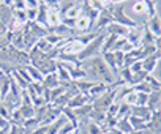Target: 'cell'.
Masks as SVG:
<instances>
[{
	"instance_id": "obj_34",
	"label": "cell",
	"mask_w": 161,
	"mask_h": 134,
	"mask_svg": "<svg viewBox=\"0 0 161 134\" xmlns=\"http://www.w3.org/2000/svg\"><path fill=\"white\" fill-rule=\"evenodd\" d=\"M47 129H49V126H46V125H40V126L35 128L30 134H47Z\"/></svg>"
},
{
	"instance_id": "obj_7",
	"label": "cell",
	"mask_w": 161,
	"mask_h": 134,
	"mask_svg": "<svg viewBox=\"0 0 161 134\" xmlns=\"http://www.w3.org/2000/svg\"><path fill=\"white\" fill-rule=\"evenodd\" d=\"M142 35H144V27H137L136 25L134 29H130V32L126 35V40L134 47H139L141 46V41H142Z\"/></svg>"
},
{
	"instance_id": "obj_43",
	"label": "cell",
	"mask_w": 161,
	"mask_h": 134,
	"mask_svg": "<svg viewBox=\"0 0 161 134\" xmlns=\"http://www.w3.org/2000/svg\"><path fill=\"white\" fill-rule=\"evenodd\" d=\"M0 2H3V0H0Z\"/></svg>"
},
{
	"instance_id": "obj_10",
	"label": "cell",
	"mask_w": 161,
	"mask_h": 134,
	"mask_svg": "<svg viewBox=\"0 0 161 134\" xmlns=\"http://www.w3.org/2000/svg\"><path fill=\"white\" fill-rule=\"evenodd\" d=\"M147 129H150L155 134H161V114H159V110H153L152 112V117L148 120V128Z\"/></svg>"
},
{
	"instance_id": "obj_41",
	"label": "cell",
	"mask_w": 161,
	"mask_h": 134,
	"mask_svg": "<svg viewBox=\"0 0 161 134\" xmlns=\"http://www.w3.org/2000/svg\"><path fill=\"white\" fill-rule=\"evenodd\" d=\"M2 7H3V2H0V10H2Z\"/></svg>"
},
{
	"instance_id": "obj_40",
	"label": "cell",
	"mask_w": 161,
	"mask_h": 134,
	"mask_svg": "<svg viewBox=\"0 0 161 134\" xmlns=\"http://www.w3.org/2000/svg\"><path fill=\"white\" fill-rule=\"evenodd\" d=\"M11 2H13V0H3V3H5V5H8V7L11 5Z\"/></svg>"
},
{
	"instance_id": "obj_26",
	"label": "cell",
	"mask_w": 161,
	"mask_h": 134,
	"mask_svg": "<svg viewBox=\"0 0 161 134\" xmlns=\"http://www.w3.org/2000/svg\"><path fill=\"white\" fill-rule=\"evenodd\" d=\"M145 82L152 87V90L155 92V90H161V82L158 81V79H155L152 74H148L147 78H145Z\"/></svg>"
},
{
	"instance_id": "obj_42",
	"label": "cell",
	"mask_w": 161,
	"mask_h": 134,
	"mask_svg": "<svg viewBox=\"0 0 161 134\" xmlns=\"http://www.w3.org/2000/svg\"><path fill=\"white\" fill-rule=\"evenodd\" d=\"M158 110H159V114H161V106H159V109H158Z\"/></svg>"
},
{
	"instance_id": "obj_11",
	"label": "cell",
	"mask_w": 161,
	"mask_h": 134,
	"mask_svg": "<svg viewBox=\"0 0 161 134\" xmlns=\"http://www.w3.org/2000/svg\"><path fill=\"white\" fill-rule=\"evenodd\" d=\"M130 115H134V117H139V118L148 121L150 117H152V110L147 106H131Z\"/></svg>"
},
{
	"instance_id": "obj_13",
	"label": "cell",
	"mask_w": 161,
	"mask_h": 134,
	"mask_svg": "<svg viewBox=\"0 0 161 134\" xmlns=\"http://www.w3.org/2000/svg\"><path fill=\"white\" fill-rule=\"evenodd\" d=\"M159 57H161V55H159V51H158V52H155L153 55L144 58V60H142V71H145L147 74H152V71H153V68H155V65H156V62H158Z\"/></svg>"
},
{
	"instance_id": "obj_27",
	"label": "cell",
	"mask_w": 161,
	"mask_h": 134,
	"mask_svg": "<svg viewBox=\"0 0 161 134\" xmlns=\"http://www.w3.org/2000/svg\"><path fill=\"white\" fill-rule=\"evenodd\" d=\"M114 57H115V63L119 66V70L125 66V52L122 51H114Z\"/></svg>"
},
{
	"instance_id": "obj_17",
	"label": "cell",
	"mask_w": 161,
	"mask_h": 134,
	"mask_svg": "<svg viewBox=\"0 0 161 134\" xmlns=\"http://www.w3.org/2000/svg\"><path fill=\"white\" fill-rule=\"evenodd\" d=\"M41 85H43L44 88H47V90H52V88L58 87V85H60V81H58L57 73H51V74L44 76V79H43Z\"/></svg>"
},
{
	"instance_id": "obj_24",
	"label": "cell",
	"mask_w": 161,
	"mask_h": 134,
	"mask_svg": "<svg viewBox=\"0 0 161 134\" xmlns=\"http://www.w3.org/2000/svg\"><path fill=\"white\" fill-rule=\"evenodd\" d=\"M133 90H134V92H139V93H147V95L153 92V90H152V87H150L145 81H144V82H141V84L133 85Z\"/></svg>"
},
{
	"instance_id": "obj_4",
	"label": "cell",
	"mask_w": 161,
	"mask_h": 134,
	"mask_svg": "<svg viewBox=\"0 0 161 134\" xmlns=\"http://www.w3.org/2000/svg\"><path fill=\"white\" fill-rule=\"evenodd\" d=\"M111 22H114V21H112V16H111V13L104 8V10H101V11L98 13V16H97V24H95L93 29H95V32L106 30Z\"/></svg>"
},
{
	"instance_id": "obj_37",
	"label": "cell",
	"mask_w": 161,
	"mask_h": 134,
	"mask_svg": "<svg viewBox=\"0 0 161 134\" xmlns=\"http://www.w3.org/2000/svg\"><path fill=\"white\" fill-rule=\"evenodd\" d=\"M108 134H123V132H122V131H120L119 128H115V126H114V128H109Z\"/></svg>"
},
{
	"instance_id": "obj_38",
	"label": "cell",
	"mask_w": 161,
	"mask_h": 134,
	"mask_svg": "<svg viewBox=\"0 0 161 134\" xmlns=\"http://www.w3.org/2000/svg\"><path fill=\"white\" fill-rule=\"evenodd\" d=\"M125 2V0H111V5L112 3H123Z\"/></svg>"
},
{
	"instance_id": "obj_12",
	"label": "cell",
	"mask_w": 161,
	"mask_h": 134,
	"mask_svg": "<svg viewBox=\"0 0 161 134\" xmlns=\"http://www.w3.org/2000/svg\"><path fill=\"white\" fill-rule=\"evenodd\" d=\"M93 21L89 18V16H86V14H80L77 19H76V27H74V30L77 32V30H80V32H86V30H90L92 27H93Z\"/></svg>"
},
{
	"instance_id": "obj_19",
	"label": "cell",
	"mask_w": 161,
	"mask_h": 134,
	"mask_svg": "<svg viewBox=\"0 0 161 134\" xmlns=\"http://www.w3.org/2000/svg\"><path fill=\"white\" fill-rule=\"evenodd\" d=\"M24 68H25V71L29 73V76H30V79H32V82H43V79H44V76L35 68L33 65H30V63H27V65H24Z\"/></svg>"
},
{
	"instance_id": "obj_31",
	"label": "cell",
	"mask_w": 161,
	"mask_h": 134,
	"mask_svg": "<svg viewBox=\"0 0 161 134\" xmlns=\"http://www.w3.org/2000/svg\"><path fill=\"white\" fill-rule=\"evenodd\" d=\"M10 7H11V10H27L25 0H13Z\"/></svg>"
},
{
	"instance_id": "obj_35",
	"label": "cell",
	"mask_w": 161,
	"mask_h": 134,
	"mask_svg": "<svg viewBox=\"0 0 161 134\" xmlns=\"http://www.w3.org/2000/svg\"><path fill=\"white\" fill-rule=\"evenodd\" d=\"M25 5H27V8H38L40 0H25Z\"/></svg>"
},
{
	"instance_id": "obj_32",
	"label": "cell",
	"mask_w": 161,
	"mask_h": 134,
	"mask_svg": "<svg viewBox=\"0 0 161 134\" xmlns=\"http://www.w3.org/2000/svg\"><path fill=\"white\" fill-rule=\"evenodd\" d=\"M133 11H134V13H137V14L145 13V5H144V0H137V2L133 5Z\"/></svg>"
},
{
	"instance_id": "obj_18",
	"label": "cell",
	"mask_w": 161,
	"mask_h": 134,
	"mask_svg": "<svg viewBox=\"0 0 161 134\" xmlns=\"http://www.w3.org/2000/svg\"><path fill=\"white\" fill-rule=\"evenodd\" d=\"M128 121H130V125L133 126L134 131H145L148 128V121H145L139 117H134V115H128Z\"/></svg>"
},
{
	"instance_id": "obj_1",
	"label": "cell",
	"mask_w": 161,
	"mask_h": 134,
	"mask_svg": "<svg viewBox=\"0 0 161 134\" xmlns=\"http://www.w3.org/2000/svg\"><path fill=\"white\" fill-rule=\"evenodd\" d=\"M80 66L86 70L87 74H90L92 78H95L97 81H100L103 84H114L115 82V76L112 74L109 66L106 65V62L100 55L89 58L86 62H80Z\"/></svg>"
},
{
	"instance_id": "obj_9",
	"label": "cell",
	"mask_w": 161,
	"mask_h": 134,
	"mask_svg": "<svg viewBox=\"0 0 161 134\" xmlns=\"http://www.w3.org/2000/svg\"><path fill=\"white\" fill-rule=\"evenodd\" d=\"M58 24H62V16L57 10V7H49L47 8V27H57Z\"/></svg>"
},
{
	"instance_id": "obj_14",
	"label": "cell",
	"mask_w": 161,
	"mask_h": 134,
	"mask_svg": "<svg viewBox=\"0 0 161 134\" xmlns=\"http://www.w3.org/2000/svg\"><path fill=\"white\" fill-rule=\"evenodd\" d=\"M161 106V90H155L148 95V101H147V107L153 112V110H158Z\"/></svg>"
},
{
	"instance_id": "obj_15",
	"label": "cell",
	"mask_w": 161,
	"mask_h": 134,
	"mask_svg": "<svg viewBox=\"0 0 161 134\" xmlns=\"http://www.w3.org/2000/svg\"><path fill=\"white\" fill-rule=\"evenodd\" d=\"M101 57H103V60L106 62V65L109 66V70L112 71V74L117 76V74H119V66H117V63H115L114 52H111V51H108V52H101Z\"/></svg>"
},
{
	"instance_id": "obj_5",
	"label": "cell",
	"mask_w": 161,
	"mask_h": 134,
	"mask_svg": "<svg viewBox=\"0 0 161 134\" xmlns=\"http://www.w3.org/2000/svg\"><path fill=\"white\" fill-rule=\"evenodd\" d=\"M147 30L155 36V38H159L161 36V14L156 13L155 16L148 18V22H147Z\"/></svg>"
},
{
	"instance_id": "obj_22",
	"label": "cell",
	"mask_w": 161,
	"mask_h": 134,
	"mask_svg": "<svg viewBox=\"0 0 161 134\" xmlns=\"http://www.w3.org/2000/svg\"><path fill=\"white\" fill-rule=\"evenodd\" d=\"M115 128H119V129H120L123 134H128V132L134 131V129H133V126H131V125H130V121H128V117H125V118H120V120L117 121Z\"/></svg>"
},
{
	"instance_id": "obj_2",
	"label": "cell",
	"mask_w": 161,
	"mask_h": 134,
	"mask_svg": "<svg viewBox=\"0 0 161 134\" xmlns=\"http://www.w3.org/2000/svg\"><path fill=\"white\" fill-rule=\"evenodd\" d=\"M104 36H106V33H100V35H98L97 38H93L89 44H86V46H84V49L79 52L77 60H79V62H86V60H89V58L98 57V55L103 52Z\"/></svg>"
},
{
	"instance_id": "obj_20",
	"label": "cell",
	"mask_w": 161,
	"mask_h": 134,
	"mask_svg": "<svg viewBox=\"0 0 161 134\" xmlns=\"http://www.w3.org/2000/svg\"><path fill=\"white\" fill-rule=\"evenodd\" d=\"M71 110L74 112L76 118L79 120V118H82V117H89L90 112L93 110V106H92V103H87V104H84V106H80V107H77V109H71Z\"/></svg>"
},
{
	"instance_id": "obj_23",
	"label": "cell",
	"mask_w": 161,
	"mask_h": 134,
	"mask_svg": "<svg viewBox=\"0 0 161 134\" xmlns=\"http://www.w3.org/2000/svg\"><path fill=\"white\" fill-rule=\"evenodd\" d=\"M86 134H104V132H103L101 125L92 120V121L87 123V131H86Z\"/></svg>"
},
{
	"instance_id": "obj_30",
	"label": "cell",
	"mask_w": 161,
	"mask_h": 134,
	"mask_svg": "<svg viewBox=\"0 0 161 134\" xmlns=\"http://www.w3.org/2000/svg\"><path fill=\"white\" fill-rule=\"evenodd\" d=\"M152 76L161 82V57L158 58V62H156V65H155V68H153V71H152Z\"/></svg>"
},
{
	"instance_id": "obj_25",
	"label": "cell",
	"mask_w": 161,
	"mask_h": 134,
	"mask_svg": "<svg viewBox=\"0 0 161 134\" xmlns=\"http://www.w3.org/2000/svg\"><path fill=\"white\" fill-rule=\"evenodd\" d=\"M144 5H145V13H147L148 18H152V16H155V14L158 13L156 8H155L153 0H144Z\"/></svg>"
},
{
	"instance_id": "obj_29",
	"label": "cell",
	"mask_w": 161,
	"mask_h": 134,
	"mask_svg": "<svg viewBox=\"0 0 161 134\" xmlns=\"http://www.w3.org/2000/svg\"><path fill=\"white\" fill-rule=\"evenodd\" d=\"M126 68H130V71H131L133 74L142 71V60H136V62H133L130 66H126Z\"/></svg>"
},
{
	"instance_id": "obj_8",
	"label": "cell",
	"mask_w": 161,
	"mask_h": 134,
	"mask_svg": "<svg viewBox=\"0 0 161 134\" xmlns=\"http://www.w3.org/2000/svg\"><path fill=\"white\" fill-rule=\"evenodd\" d=\"M90 101H92V99H90V96H89V95H84V93H76V95L68 101L66 107H68V109H77V107H80V106H84V104L90 103Z\"/></svg>"
},
{
	"instance_id": "obj_3",
	"label": "cell",
	"mask_w": 161,
	"mask_h": 134,
	"mask_svg": "<svg viewBox=\"0 0 161 134\" xmlns=\"http://www.w3.org/2000/svg\"><path fill=\"white\" fill-rule=\"evenodd\" d=\"M106 10L111 13L114 22H117V24H120V25H125V27H128V29H134V27L137 25L136 21H133L130 16H126V13H125V5H123V3H112V5H109V8H106Z\"/></svg>"
},
{
	"instance_id": "obj_39",
	"label": "cell",
	"mask_w": 161,
	"mask_h": 134,
	"mask_svg": "<svg viewBox=\"0 0 161 134\" xmlns=\"http://www.w3.org/2000/svg\"><path fill=\"white\" fill-rule=\"evenodd\" d=\"M145 131H131V132H128V134H144Z\"/></svg>"
},
{
	"instance_id": "obj_28",
	"label": "cell",
	"mask_w": 161,
	"mask_h": 134,
	"mask_svg": "<svg viewBox=\"0 0 161 134\" xmlns=\"http://www.w3.org/2000/svg\"><path fill=\"white\" fill-rule=\"evenodd\" d=\"M136 95H137V98H136V106H147V101H148V95L147 93H139V92H136Z\"/></svg>"
},
{
	"instance_id": "obj_6",
	"label": "cell",
	"mask_w": 161,
	"mask_h": 134,
	"mask_svg": "<svg viewBox=\"0 0 161 134\" xmlns=\"http://www.w3.org/2000/svg\"><path fill=\"white\" fill-rule=\"evenodd\" d=\"M11 88V76L0 70V99H5Z\"/></svg>"
},
{
	"instance_id": "obj_21",
	"label": "cell",
	"mask_w": 161,
	"mask_h": 134,
	"mask_svg": "<svg viewBox=\"0 0 161 134\" xmlns=\"http://www.w3.org/2000/svg\"><path fill=\"white\" fill-rule=\"evenodd\" d=\"M35 47H36L38 51H41L43 54H47V52H51V51L54 49V46H52L51 43H47V41H46V38H40V40L36 41Z\"/></svg>"
},
{
	"instance_id": "obj_33",
	"label": "cell",
	"mask_w": 161,
	"mask_h": 134,
	"mask_svg": "<svg viewBox=\"0 0 161 134\" xmlns=\"http://www.w3.org/2000/svg\"><path fill=\"white\" fill-rule=\"evenodd\" d=\"M25 13H27V21H29V22H33V21H36L38 8H27V10H25Z\"/></svg>"
},
{
	"instance_id": "obj_36",
	"label": "cell",
	"mask_w": 161,
	"mask_h": 134,
	"mask_svg": "<svg viewBox=\"0 0 161 134\" xmlns=\"http://www.w3.org/2000/svg\"><path fill=\"white\" fill-rule=\"evenodd\" d=\"M133 49H134V46H133L131 43H126V44H125V46L122 47V52H125V54H128V52H130V51H133Z\"/></svg>"
},
{
	"instance_id": "obj_16",
	"label": "cell",
	"mask_w": 161,
	"mask_h": 134,
	"mask_svg": "<svg viewBox=\"0 0 161 134\" xmlns=\"http://www.w3.org/2000/svg\"><path fill=\"white\" fill-rule=\"evenodd\" d=\"M106 32L111 33V35H117V36H126L128 32H130V29L125 27V25H120V24H117V22H111V24L108 25Z\"/></svg>"
}]
</instances>
